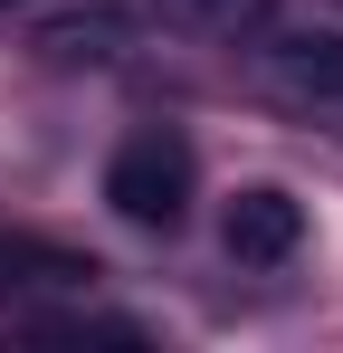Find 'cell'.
Instances as JSON below:
<instances>
[{"mask_svg": "<svg viewBox=\"0 0 343 353\" xmlns=\"http://www.w3.org/2000/svg\"><path fill=\"white\" fill-rule=\"evenodd\" d=\"M220 239H229V258H238V268H286V258L305 248V201L277 191V181H248V191L229 201Z\"/></svg>", "mask_w": 343, "mask_h": 353, "instance_id": "7a4b0ae2", "label": "cell"}, {"mask_svg": "<svg viewBox=\"0 0 343 353\" xmlns=\"http://www.w3.org/2000/svg\"><path fill=\"white\" fill-rule=\"evenodd\" d=\"M163 19L191 39H238V29H267V0H163Z\"/></svg>", "mask_w": 343, "mask_h": 353, "instance_id": "5b68a950", "label": "cell"}, {"mask_svg": "<svg viewBox=\"0 0 343 353\" xmlns=\"http://www.w3.org/2000/svg\"><path fill=\"white\" fill-rule=\"evenodd\" d=\"M19 268H76V258H48V248H19V239H0V287H19Z\"/></svg>", "mask_w": 343, "mask_h": 353, "instance_id": "52a82bcc", "label": "cell"}, {"mask_svg": "<svg viewBox=\"0 0 343 353\" xmlns=\"http://www.w3.org/2000/svg\"><path fill=\"white\" fill-rule=\"evenodd\" d=\"M0 10H10V0H0Z\"/></svg>", "mask_w": 343, "mask_h": 353, "instance_id": "ba28073f", "label": "cell"}, {"mask_svg": "<svg viewBox=\"0 0 343 353\" xmlns=\"http://www.w3.org/2000/svg\"><path fill=\"white\" fill-rule=\"evenodd\" d=\"M105 201L134 220V230H181V220H191V143L163 134V124L124 134L114 163H105Z\"/></svg>", "mask_w": 343, "mask_h": 353, "instance_id": "6da1fadb", "label": "cell"}, {"mask_svg": "<svg viewBox=\"0 0 343 353\" xmlns=\"http://www.w3.org/2000/svg\"><path fill=\"white\" fill-rule=\"evenodd\" d=\"M124 48H134V19L124 10H57L39 29V58L48 67H114Z\"/></svg>", "mask_w": 343, "mask_h": 353, "instance_id": "277c9868", "label": "cell"}, {"mask_svg": "<svg viewBox=\"0 0 343 353\" xmlns=\"http://www.w3.org/2000/svg\"><path fill=\"white\" fill-rule=\"evenodd\" d=\"M10 334H29V344H143V325H114V315H19Z\"/></svg>", "mask_w": 343, "mask_h": 353, "instance_id": "8992f818", "label": "cell"}, {"mask_svg": "<svg viewBox=\"0 0 343 353\" xmlns=\"http://www.w3.org/2000/svg\"><path fill=\"white\" fill-rule=\"evenodd\" d=\"M258 67L277 77L286 96L334 105V96H343V29H277V39L258 48Z\"/></svg>", "mask_w": 343, "mask_h": 353, "instance_id": "3957f363", "label": "cell"}]
</instances>
